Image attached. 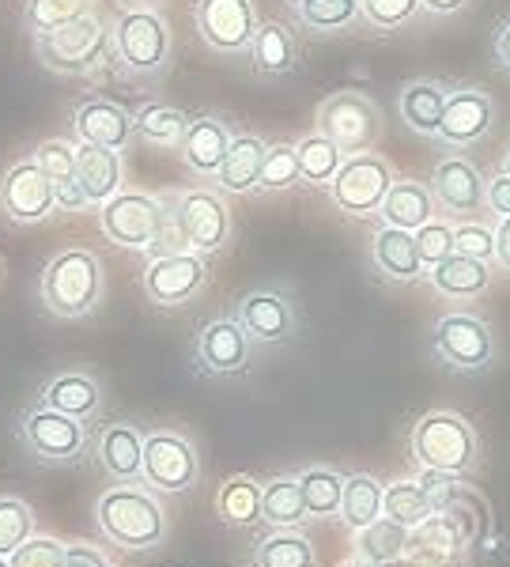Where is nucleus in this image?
Returning <instances> with one entry per match:
<instances>
[{
  "label": "nucleus",
  "instance_id": "obj_1",
  "mask_svg": "<svg viewBox=\"0 0 510 567\" xmlns=\"http://www.w3.org/2000/svg\"><path fill=\"white\" fill-rule=\"evenodd\" d=\"M95 526L111 545L125 553H148L167 542L170 523L159 492L148 484H114L95 499Z\"/></svg>",
  "mask_w": 510,
  "mask_h": 567
},
{
  "label": "nucleus",
  "instance_id": "obj_2",
  "mask_svg": "<svg viewBox=\"0 0 510 567\" xmlns=\"http://www.w3.org/2000/svg\"><path fill=\"white\" fill-rule=\"evenodd\" d=\"M408 451L420 470L446 473V477L469 481L485 465V443H480L477 427L461 413L450 409H431L413 424L408 432Z\"/></svg>",
  "mask_w": 510,
  "mask_h": 567
},
{
  "label": "nucleus",
  "instance_id": "obj_3",
  "mask_svg": "<svg viewBox=\"0 0 510 567\" xmlns=\"http://www.w3.org/2000/svg\"><path fill=\"white\" fill-rule=\"evenodd\" d=\"M103 261L91 250H61L45 261L42 269V284L39 296L45 310L53 318H65V322H76V318H87L91 310L103 299Z\"/></svg>",
  "mask_w": 510,
  "mask_h": 567
},
{
  "label": "nucleus",
  "instance_id": "obj_4",
  "mask_svg": "<svg viewBox=\"0 0 510 567\" xmlns=\"http://www.w3.org/2000/svg\"><path fill=\"white\" fill-rule=\"evenodd\" d=\"M15 435H20V443L45 465L84 462L91 454V443H95L87 420L61 416V413L42 409V405L23 409L20 420H15Z\"/></svg>",
  "mask_w": 510,
  "mask_h": 567
},
{
  "label": "nucleus",
  "instance_id": "obj_5",
  "mask_svg": "<svg viewBox=\"0 0 510 567\" xmlns=\"http://www.w3.org/2000/svg\"><path fill=\"white\" fill-rule=\"evenodd\" d=\"M318 133L325 141H333L336 148L344 155H363V152H375V144L382 141V110L371 95L363 91H333L330 99H322L314 114Z\"/></svg>",
  "mask_w": 510,
  "mask_h": 567
},
{
  "label": "nucleus",
  "instance_id": "obj_6",
  "mask_svg": "<svg viewBox=\"0 0 510 567\" xmlns=\"http://www.w3.org/2000/svg\"><path fill=\"white\" fill-rule=\"evenodd\" d=\"M106 45H111V31H106L103 16L91 8V12L76 16L72 23L58 27V31L34 34V58L53 72L80 76V72H91L98 65Z\"/></svg>",
  "mask_w": 510,
  "mask_h": 567
},
{
  "label": "nucleus",
  "instance_id": "obj_7",
  "mask_svg": "<svg viewBox=\"0 0 510 567\" xmlns=\"http://www.w3.org/2000/svg\"><path fill=\"white\" fill-rule=\"evenodd\" d=\"M496 333L485 318L469 315V310H450L431 326V355L443 368L458 374H480L496 363Z\"/></svg>",
  "mask_w": 510,
  "mask_h": 567
},
{
  "label": "nucleus",
  "instance_id": "obj_8",
  "mask_svg": "<svg viewBox=\"0 0 510 567\" xmlns=\"http://www.w3.org/2000/svg\"><path fill=\"white\" fill-rule=\"evenodd\" d=\"M144 484L152 492L186 496L200 484V451L186 432L156 427L144 435Z\"/></svg>",
  "mask_w": 510,
  "mask_h": 567
},
{
  "label": "nucleus",
  "instance_id": "obj_9",
  "mask_svg": "<svg viewBox=\"0 0 510 567\" xmlns=\"http://www.w3.org/2000/svg\"><path fill=\"white\" fill-rule=\"evenodd\" d=\"M394 182H397L394 167L378 152L344 155L341 171L330 182V200L336 205V213H344L348 219H367L378 216L382 200H386Z\"/></svg>",
  "mask_w": 510,
  "mask_h": 567
},
{
  "label": "nucleus",
  "instance_id": "obj_10",
  "mask_svg": "<svg viewBox=\"0 0 510 567\" xmlns=\"http://www.w3.org/2000/svg\"><path fill=\"white\" fill-rule=\"evenodd\" d=\"M98 227L122 250L148 254L159 243L163 227V197L140 194V189H122L106 205H98Z\"/></svg>",
  "mask_w": 510,
  "mask_h": 567
},
{
  "label": "nucleus",
  "instance_id": "obj_11",
  "mask_svg": "<svg viewBox=\"0 0 510 567\" xmlns=\"http://www.w3.org/2000/svg\"><path fill=\"white\" fill-rule=\"evenodd\" d=\"M114 53L133 76H159L170 65V27L159 12H122L114 23Z\"/></svg>",
  "mask_w": 510,
  "mask_h": 567
},
{
  "label": "nucleus",
  "instance_id": "obj_12",
  "mask_svg": "<svg viewBox=\"0 0 510 567\" xmlns=\"http://www.w3.org/2000/svg\"><path fill=\"white\" fill-rule=\"evenodd\" d=\"M235 322L246 329L253 344H288L299 333V303L288 288H253L235 303Z\"/></svg>",
  "mask_w": 510,
  "mask_h": 567
},
{
  "label": "nucleus",
  "instance_id": "obj_13",
  "mask_svg": "<svg viewBox=\"0 0 510 567\" xmlns=\"http://www.w3.org/2000/svg\"><path fill=\"white\" fill-rule=\"evenodd\" d=\"M197 34L208 50L223 53V58H242L250 53V42L258 34V8L253 0H197L194 4Z\"/></svg>",
  "mask_w": 510,
  "mask_h": 567
},
{
  "label": "nucleus",
  "instance_id": "obj_14",
  "mask_svg": "<svg viewBox=\"0 0 510 567\" xmlns=\"http://www.w3.org/2000/svg\"><path fill=\"white\" fill-rule=\"evenodd\" d=\"M181 235H186L189 250L200 258H212L231 243V208L216 189H175Z\"/></svg>",
  "mask_w": 510,
  "mask_h": 567
},
{
  "label": "nucleus",
  "instance_id": "obj_15",
  "mask_svg": "<svg viewBox=\"0 0 510 567\" xmlns=\"http://www.w3.org/2000/svg\"><path fill=\"white\" fill-rule=\"evenodd\" d=\"M253 360V341L235 322V315H220L205 322L194 337V368L208 379H231L242 374Z\"/></svg>",
  "mask_w": 510,
  "mask_h": 567
},
{
  "label": "nucleus",
  "instance_id": "obj_16",
  "mask_svg": "<svg viewBox=\"0 0 510 567\" xmlns=\"http://www.w3.org/2000/svg\"><path fill=\"white\" fill-rule=\"evenodd\" d=\"M496 117H499V106L488 91L454 84L450 95H446L443 125L435 141H443L446 148H472V144L488 141L491 130H496Z\"/></svg>",
  "mask_w": 510,
  "mask_h": 567
},
{
  "label": "nucleus",
  "instance_id": "obj_17",
  "mask_svg": "<svg viewBox=\"0 0 510 567\" xmlns=\"http://www.w3.org/2000/svg\"><path fill=\"white\" fill-rule=\"evenodd\" d=\"M208 284V258L186 250V254H163L148 258L144 265V296L156 307H181L200 296Z\"/></svg>",
  "mask_w": 510,
  "mask_h": 567
},
{
  "label": "nucleus",
  "instance_id": "obj_18",
  "mask_svg": "<svg viewBox=\"0 0 510 567\" xmlns=\"http://www.w3.org/2000/svg\"><path fill=\"white\" fill-rule=\"evenodd\" d=\"M431 197L435 205L443 208V216H454V219H472L477 208L485 205V194H488V178L477 163H469L466 155H446V159L435 163L431 171Z\"/></svg>",
  "mask_w": 510,
  "mask_h": 567
},
{
  "label": "nucleus",
  "instance_id": "obj_19",
  "mask_svg": "<svg viewBox=\"0 0 510 567\" xmlns=\"http://www.w3.org/2000/svg\"><path fill=\"white\" fill-rule=\"evenodd\" d=\"M0 208L12 224H42L58 213L53 200V182L42 175L34 159H23L0 178Z\"/></svg>",
  "mask_w": 510,
  "mask_h": 567
},
{
  "label": "nucleus",
  "instance_id": "obj_20",
  "mask_svg": "<svg viewBox=\"0 0 510 567\" xmlns=\"http://www.w3.org/2000/svg\"><path fill=\"white\" fill-rule=\"evenodd\" d=\"M91 451L117 484H144V435L129 420H111L98 427Z\"/></svg>",
  "mask_w": 510,
  "mask_h": 567
},
{
  "label": "nucleus",
  "instance_id": "obj_21",
  "mask_svg": "<svg viewBox=\"0 0 510 567\" xmlns=\"http://www.w3.org/2000/svg\"><path fill=\"white\" fill-rule=\"evenodd\" d=\"M72 133H76L80 144L122 152L133 136V114L117 103H106V99H87L72 114Z\"/></svg>",
  "mask_w": 510,
  "mask_h": 567
},
{
  "label": "nucleus",
  "instance_id": "obj_22",
  "mask_svg": "<svg viewBox=\"0 0 510 567\" xmlns=\"http://www.w3.org/2000/svg\"><path fill=\"white\" fill-rule=\"evenodd\" d=\"M39 405L72 420H91L103 409V382L87 371H61L42 386Z\"/></svg>",
  "mask_w": 510,
  "mask_h": 567
},
{
  "label": "nucleus",
  "instance_id": "obj_23",
  "mask_svg": "<svg viewBox=\"0 0 510 567\" xmlns=\"http://www.w3.org/2000/svg\"><path fill=\"white\" fill-rule=\"evenodd\" d=\"M371 265L386 284H416L424 280V261L416 250L413 231H397V227H378L371 239Z\"/></svg>",
  "mask_w": 510,
  "mask_h": 567
},
{
  "label": "nucleus",
  "instance_id": "obj_24",
  "mask_svg": "<svg viewBox=\"0 0 510 567\" xmlns=\"http://www.w3.org/2000/svg\"><path fill=\"white\" fill-rule=\"evenodd\" d=\"M227 148H231V130H227L223 117L216 114H197L186 130V141H181V159L194 175L216 178V171L223 167Z\"/></svg>",
  "mask_w": 510,
  "mask_h": 567
},
{
  "label": "nucleus",
  "instance_id": "obj_25",
  "mask_svg": "<svg viewBox=\"0 0 510 567\" xmlns=\"http://www.w3.org/2000/svg\"><path fill=\"white\" fill-rule=\"evenodd\" d=\"M454 84L446 80H408L397 95V110H400V122L408 125L413 133L420 136H439L443 125V110H446V95H450Z\"/></svg>",
  "mask_w": 510,
  "mask_h": 567
},
{
  "label": "nucleus",
  "instance_id": "obj_26",
  "mask_svg": "<svg viewBox=\"0 0 510 567\" xmlns=\"http://www.w3.org/2000/svg\"><path fill=\"white\" fill-rule=\"evenodd\" d=\"M435 197H431V186L427 182H416V178H397L389 186L386 200H382L378 216H382V227H397V231H420L424 224L435 219Z\"/></svg>",
  "mask_w": 510,
  "mask_h": 567
},
{
  "label": "nucleus",
  "instance_id": "obj_27",
  "mask_svg": "<svg viewBox=\"0 0 510 567\" xmlns=\"http://www.w3.org/2000/svg\"><path fill=\"white\" fill-rule=\"evenodd\" d=\"M269 141H261L258 133H239L231 136L223 167L216 171V186L223 194H253L261 182V163H266Z\"/></svg>",
  "mask_w": 510,
  "mask_h": 567
},
{
  "label": "nucleus",
  "instance_id": "obj_28",
  "mask_svg": "<svg viewBox=\"0 0 510 567\" xmlns=\"http://www.w3.org/2000/svg\"><path fill=\"white\" fill-rule=\"evenodd\" d=\"M76 182L91 205H106L114 194H122V152L76 144Z\"/></svg>",
  "mask_w": 510,
  "mask_h": 567
},
{
  "label": "nucleus",
  "instance_id": "obj_29",
  "mask_svg": "<svg viewBox=\"0 0 510 567\" xmlns=\"http://www.w3.org/2000/svg\"><path fill=\"white\" fill-rule=\"evenodd\" d=\"M261 523L269 529H303L311 523L295 473H277L261 484Z\"/></svg>",
  "mask_w": 510,
  "mask_h": 567
},
{
  "label": "nucleus",
  "instance_id": "obj_30",
  "mask_svg": "<svg viewBox=\"0 0 510 567\" xmlns=\"http://www.w3.org/2000/svg\"><path fill=\"white\" fill-rule=\"evenodd\" d=\"M424 280L446 299H477L491 288V265L454 254V258L431 265V269L424 272Z\"/></svg>",
  "mask_w": 510,
  "mask_h": 567
},
{
  "label": "nucleus",
  "instance_id": "obj_31",
  "mask_svg": "<svg viewBox=\"0 0 510 567\" xmlns=\"http://www.w3.org/2000/svg\"><path fill=\"white\" fill-rule=\"evenodd\" d=\"M246 58H250V65L258 76H288V72L299 65V45L284 23L269 20L258 27Z\"/></svg>",
  "mask_w": 510,
  "mask_h": 567
},
{
  "label": "nucleus",
  "instance_id": "obj_32",
  "mask_svg": "<svg viewBox=\"0 0 510 567\" xmlns=\"http://www.w3.org/2000/svg\"><path fill=\"white\" fill-rule=\"evenodd\" d=\"M216 515L231 529H250L261 523V481L250 473H235L216 492Z\"/></svg>",
  "mask_w": 510,
  "mask_h": 567
},
{
  "label": "nucleus",
  "instance_id": "obj_33",
  "mask_svg": "<svg viewBox=\"0 0 510 567\" xmlns=\"http://www.w3.org/2000/svg\"><path fill=\"white\" fill-rule=\"evenodd\" d=\"M352 542H355V560H363L371 567H386V564L405 560V553L413 548V529L389 523V518L382 515L378 523L360 529Z\"/></svg>",
  "mask_w": 510,
  "mask_h": 567
},
{
  "label": "nucleus",
  "instance_id": "obj_34",
  "mask_svg": "<svg viewBox=\"0 0 510 567\" xmlns=\"http://www.w3.org/2000/svg\"><path fill=\"white\" fill-rule=\"evenodd\" d=\"M189 122H194V117H189L186 110H178V106L144 103L133 114V136H140V141L156 144V148H181Z\"/></svg>",
  "mask_w": 510,
  "mask_h": 567
},
{
  "label": "nucleus",
  "instance_id": "obj_35",
  "mask_svg": "<svg viewBox=\"0 0 510 567\" xmlns=\"http://www.w3.org/2000/svg\"><path fill=\"white\" fill-rule=\"evenodd\" d=\"M382 492H386V484L378 477H371V473H352V477H344V499H341V515L336 518H341L352 534L367 529L371 523L382 518Z\"/></svg>",
  "mask_w": 510,
  "mask_h": 567
},
{
  "label": "nucleus",
  "instance_id": "obj_36",
  "mask_svg": "<svg viewBox=\"0 0 510 567\" xmlns=\"http://www.w3.org/2000/svg\"><path fill=\"white\" fill-rule=\"evenodd\" d=\"M299 477L303 488V503L311 518H336L341 515V499H344V473L333 465H306Z\"/></svg>",
  "mask_w": 510,
  "mask_h": 567
},
{
  "label": "nucleus",
  "instance_id": "obj_37",
  "mask_svg": "<svg viewBox=\"0 0 510 567\" xmlns=\"http://www.w3.org/2000/svg\"><path fill=\"white\" fill-rule=\"evenodd\" d=\"M253 567H318V553L303 529H272L253 548Z\"/></svg>",
  "mask_w": 510,
  "mask_h": 567
},
{
  "label": "nucleus",
  "instance_id": "obj_38",
  "mask_svg": "<svg viewBox=\"0 0 510 567\" xmlns=\"http://www.w3.org/2000/svg\"><path fill=\"white\" fill-rule=\"evenodd\" d=\"M382 515L405 529H420L427 518H435V507L420 481H389L382 492Z\"/></svg>",
  "mask_w": 510,
  "mask_h": 567
},
{
  "label": "nucleus",
  "instance_id": "obj_39",
  "mask_svg": "<svg viewBox=\"0 0 510 567\" xmlns=\"http://www.w3.org/2000/svg\"><path fill=\"white\" fill-rule=\"evenodd\" d=\"M295 155H299V182L306 186H318V189H330V182L336 178L344 163V152L336 148L333 141H325L322 133H311L295 144Z\"/></svg>",
  "mask_w": 510,
  "mask_h": 567
},
{
  "label": "nucleus",
  "instance_id": "obj_40",
  "mask_svg": "<svg viewBox=\"0 0 510 567\" xmlns=\"http://www.w3.org/2000/svg\"><path fill=\"white\" fill-rule=\"evenodd\" d=\"M360 16V0H299L295 20L314 34H336Z\"/></svg>",
  "mask_w": 510,
  "mask_h": 567
},
{
  "label": "nucleus",
  "instance_id": "obj_41",
  "mask_svg": "<svg viewBox=\"0 0 510 567\" xmlns=\"http://www.w3.org/2000/svg\"><path fill=\"white\" fill-rule=\"evenodd\" d=\"M34 526H39V518H34L31 503L20 496H0V556H4V560L23 542H31Z\"/></svg>",
  "mask_w": 510,
  "mask_h": 567
},
{
  "label": "nucleus",
  "instance_id": "obj_42",
  "mask_svg": "<svg viewBox=\"0 0 510 567\" xmlns=\"http://www.w3.org/2000/svg\"><path fill=\"white\" fill-rule=\"evenodd\" d=\"M84 12H91V0H27L23 23L31 27V34H45L72 23Z\"/></svg>",
  "mask_w": 510,
  "mask_h": 567
},
{
  "label": "nucleus",
  "instance_id": "obj_43",
  "mask_svg": "<svg viewBox=\"0 0 510 567\" xmlns=\"http://www.w3.org/2000/svg\"><path fill=\"white\" fill-rule=\"evenodd\" d=\"M299 186V155L295 144H269L266 163H261V194H284V189Z\"/></svg>",
  "mask_w": 510,
  "mask_h": 567
},
{
  "label": "nucleus",
  "instance_id": "obj_44",
  "mask_svg": "<svg viewBox=\"0 0 510 567\" xmlns=\"http://www.w3.org/2000/svg\"><path fill=\"white\" fill-rule=\"evenodd\" d=\"M454 254L472 261L496 265V227L480 224V219H466L454 227Z\"/></svg>",
  "mask_w": 510,
  "mask_h": 567
},
{
  "label": "nucleus",
  "instance_id": "obj_45",
  "mask_svg": "<svg viewBox=\"0 0 510 567\" xmlns=\"http://www.w3.org/2000/svg\"><path fill=\"white\" fill-rule=\"evenodd\" d=\"M420 12V0H360V16L378 31H397L413 23Z\"/></svg>",
  "mask_w": 510,
  "mask_h": 567
},
{
  "label": "nucleus",
  "instance_id": "obj_46",
  "mask_svg": "<svg viewBox=\"0 0 510 567\" xmlns=\"http://www.w3.org/2000/svg\"><path fill=\"white\" fill-rule=\"evenodd\" d=\"M34 163L42 167V175L61 186V182H72L76 178V144L69 141H42L34 148Z\"/></svg>",
  "mask_w": 510,
  "mask_h": 567
},
{
  "label": "nucleus",
  "instance_id": "obj_47",
  "mask_svg": "<svg viewBox=\"0 0 510 567\" xmlns=\"http://www.w3.org/2000/svg\"><path fill=\"white\" fill-rule=\"evenodd\" d=\"M413 239H416V250H420L424 269L454 258V224H446V219H431V224H424L420 231H413Z\"/></svg>",
  "mask_w": 510,
  "mask_h": 567
},
{
  "label": "nucleus",
  "instance_id": "obj_48",
  "mask_svg": "<svg viewBox=\"0 0 510 567\" xmlns=\"http://www.w3.org/2000/svg\"><path fill=\"white\" fill-rule=\"evenodd\" d=\"M8 564L12 567H65V542L34 534L31 542H23L8 556Z\"/></svg>",
  "mask_w": 510,
  "mask_h": 567
},
{
  "label": "nucleus",
  "instance_id": "obj_49",
  "mask_svg": "<svg viewBox=\"0 0 510 567\" xmlns=\"http://www.w3.org/2000/svg\"><path fill=\"white\" fill-rule=\"evenodd\" d=\"M485 208H491V213H496V219H507L510 216V178L503 175V171L488 178Z\"/></svg>",
  "mask_w": 510,
  "mask_h": 567
},
{
  "label": "nucleus",
  "instance_id": "obj_50",
  "mask_svg": "<svg viewBox=\"0 0 510 567\" xmlns=\"http://www.w3.org/2000/svg\"><path fill=\"white\" fill-rule=\"evenodd\" d=\"M65 567H114V564L103 548L76 542V545H65Z\"/></svg>",
  "mask_w": 510,
  "mask_h": 567
},
{
  "label": "nucleus",
  "instance_id": "obj_51",
  "mask_svg": "<svg viewBox=\"0 0 510 567\" xmlns=\"http://www.w3.org/2000/svg\"><path fill=\"white\" fill-rule=\"evenodd\" d=\"M53 200H58L61 213H84V208H91L87 194L80 189V182H61V186H53Z\"/></svg>",
  "mask_w": 510,
  "mask_h": 567
},
{
  "label": "nucleus",
  "instance_id": "obj_52",
  "mask_svg": "<svg viewBox=\"0 0 510 567\" xmlns=\"http://www.w3.org/2000/svg\"><path fill=\"white\" fill-rule=\"evenodd\" d=\"M491 58H496L499 69L510 72V16L496 27V34H491Z\"/></svg>",
  "mask_w": 510,
  "mask_h": 567
},
{
  "label": "nucleus",
  "instance_id": "obj_53",
  "mask_svg": "<svg viewBox=\"0 0 510 567\" xmlns=\"http://www.w3.org/2000/svg\"><path fill=\"white\" fill-rule=\"evenodd\" d=\"M496 265L510 272V216L496 224Z\"/></svg>",
  "mask_w": 510,
  "mask_h": 567
},
{
  "label": "nucleus",
  "instance_id": "obj_54",
  "mask_svg": "<svg viewBox=\"0 0 510 567\" xmlns=\"http://www.w3.org/2000/svg\"><path fill=\"white\" fill-rule=\"evenodd\" d=\"M420 8L431 16H458L469 8V0H420Z\"/></svg>",
  "mask_w": 510,
  "mask_h": 567
},
{
  "label": "nucleus",
  "instance_id": "obj_55",
  "mask_svg": "<svg viewBox=\"0 0 510 567\" xmlns=\"http://www.w3.org/2000/svg\"><path fill=\"white\" fill-rule=\"evenodd\" d=\"M4 280H8V265H4V254H0V288H4Z\"/></svg>",
  "mask_w": 510,
  "mask_h": 567
},
{
  "label": "nucleus",
  "instance_id": "obj_56",
  "mask_svg": "<svg viewBox=\"0 0 510 567\" xmlns=\"http://www.w3.org/2000/svg\"><path fill=\"white\" fill-rule=\"evenodd\" d=\"M499 171H503V175H507V178H510V152H507V155H503V163H499Z\"/></svg>",
  "mask_w": 510,
  "mask_h": 567
},
{
  "label": "nucleus",
  "instance_id": "obj_57",
  "mask_svg": "<svg viewBox=\"0 0 510 567\" xmlns=\"http://www.w3.org/2000/svg\"><path fill=\"white\" fill-rule=\"evenodd\" d=\"M341 567H371V564H363V560H348V564H341Z\"/></svg>",
  "mask_w": 510,
  "mask_h": 567
},
{
  "label": "nucleus",
  "instance_id": "obj_58",
  "mask_svg": "<svg viewBox=\"0 0 510 567\" xmlns=\"http://www.w3.org/2000/svg\"><path fill=\"white\" fill-rule=\"evenodd\" d=\"M0 567H12V564H8V560H4V556H0Z\"/></svg>",
  "mask_w": 510,
  "mask_h": 567
},
{
  "label": "nucleus",
  "instance_id": "obj_59",
  "mask_svg": "<svg viewBox=\"0 0 510 567\" xmlns=\"http://www.w3.org/2000/svg\"><path fill=\"white\" fill-rule=\"evenodd\" d=\"M291 4H299V0H291Z\"/></svg>",
  "mask_w": 510,
  "mask_h": 567
}]
</instances>
